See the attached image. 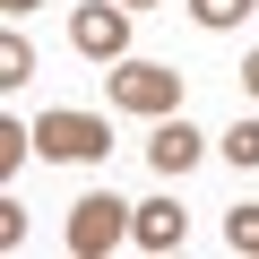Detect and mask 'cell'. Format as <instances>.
I'll use <instances>...</instances> for the list:
<instances>
[{
    "label": "cell",
    "instance_id": "cell-2",
    "mask_svg": "<svg viewBox=\"0 0 259 259\" xmlns=\"http://www.w3.org/2000/svg\"><path fill=\"white\" fill-rule=\"evenodd\" d=\"M130 216H139V207H121L112 190H95V199H78V216H69V250H87V259H95V250H112Z\"/></svg>",
    "mask_w": 259,
    "mask_h": 259
},
{
    "label": "cell",
    "instance_id": "cell-12",
    "mask_svg": "<svg viewBox=\"0 0 259 259\" xmlns=\"http://www.w3.org/2000/svg\"><path fill=\"white\" fill-rule=\"evenodd\" d=\"M9 9H35V0H9Z\"/></svg>",
    "mask_w": 259,
    "mask_h": 259
},
{
    "label": "cell",
    "instance_id": "cell-9",
    "mask_svg": "<svg viewBox=\"0 0 259 259\" xmlns=\"http://www.w3.org/2000/svg\"><path fill=\"white\" fill-rule=\"evenodd\" d=\"M190 9H199L207 26H233V18H250V9H259V0H190Z\"/></svg>",
    "mask_w": 259,
    "mask_h": 259
},
{
    "label": "cell",
    "instance_id": "cell-4",
    "mask_svg": "<svg viewBox=\"0 0 259 259\" xmlns=\"http://www.w3.org/2000/svg\"><path fill=\"white\" fill-rule=\"evenodd\" d=\"M69 35H78V52H95V61H121V52H130V18L104 9V0H95V9H78Z\"/></svg>",
    "mask_w": 259,
    "mask_h": 259
},
{
    "label": "cell",
    "instance_id": "cell-7",
    "mask_svg": "<svg viewBox=\"0 0 259 259\" xmlns=\"http://www.w3.org/2000/svg\"><path fill=\"white\" fill-rule=\"evenodd\" d=\"M225 242H233L242 259H259V207H233V216H225Z\"/></svg>",
    "mask_w": 259,
    "mask_h": 259
},
{
    "label": "cell",
    "instance_id": "cell-5",
    "mask_svg": "<svg viewBox=\"0 0 259 259\" xmlns=\"http://www.w3.org/2000/svg\"><path fill=\"white\" fill-rule=\"evenodd\" d=\"M147 156H156V173H182V164H190V156H199V130H190V121H173V112H164V130H156V139H147Z\"/></svg>",
    "mask_w": 259,
    "mask_h": 259
},
{
    "label": "cell",
    "instance_id": "cell-8",
    "mask_svg": "<svg viewBox=\"0 0 259 259\" xmlns=\"http://www.w3.org/2000/svg\"><path fill=\"white\" fill-rule=\"evenodd\" d=\"M225 156H233V164H259V121H233V130H225Z\"/></svg>",
    "mask_w": 259,
    "mask_h": 259
},
{
    "label": "cell",
    "instance_id": "cell-6",
    "mask_svg": "<svg viewBox=\"0 0 259 259\" xmlns=\"http://www.w3.org/2000/svg\"><path fill=\"white\" fill-rule=\"evenodd\" d=\"M130 233H139L147 250H182V207L156 199V207H139V225H130Z\"/></svg>",
    "mask_w": 259,
    "mask_h": 259
},
{
    "label": "cell",
    "instance_id": "cell-11",
    "mask_svg": "<svg viewBox=\"0 0 259 259\" xmlns=\"http://www.w3.org/2000/svg\"><path fill=\"white\" fill-rule=\"evenodd\" d=\"M242 78H250V95H259V52H250V69H242Z\"/></svg>",
    "mask_w": 259,
    "mask_h": 259
},
{
    "label": "cell",
    "instance_id": "cell-1",
    "mask_svg": "<svg viewBox=\"0 0 259 259\" xmlns=\"http://www.w3.org/2000/svg\"><path fill=\"white\" fill-rule=\"evenodd\" d=\"M35 147H44V156H61V164H87V156H104V147H112V130H104L95 112H44V121H35Z\"/></svg>",
    "mask_w": 259,
    "mask_h": 259
},
{
    "label": "cell",
    "instance_id": "cell-3",
    "mask_svg": "<svg viewBox=\"0 0 259 259\" xmlns=\"http://www.w3.org/2000/svg\"><path fill=\"white\" fill-rule=\"evenodd\" d=\"M112 95H121L130 112H173V95H182V78H173L164 61H121V78H112Z\"/></svg>",
    "mask_w": 259,
    "mask_h": 259
},
{
    "label": "cell",
    "instance_id": "cell-10",
    "mask_svg": "<svg viewBox=\"0 0 259 259\" xmlns=\"http://www.w3.org/2000/svg\"><path fill=\"white\" fill-rule=\"evenodd\" d=\"M0 69H9V78H35V44L9 35V44H0Z\"/></svg>",
    "mask_w": 259,
    "mask_h": 259
}]
</instances>
